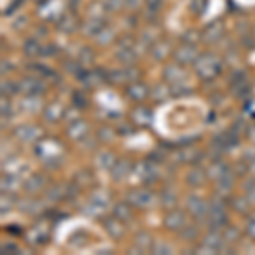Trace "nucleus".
<instances>
[{
    "label": "nucleus",
    "instance_id": "6",
    "mask_svg": "<svg viewBox=\"0 0 255 255\" xmlns=\"http://www.w3.org/2000/svg\"><path fill=\"white\" fill-rule=\"evenodd\" d=\"M162 2H163V0H145L146 7L150 10H158L160 5H162Z\"/></svg>",
    "mask_w": 255,
    "mask_h": 255
},
{
    "label": "nucleus",
    "instance_id": "4",
    "mask_svg": "<svg viewBox=\"0 0 255 255\" xmlns=\"http://www.w3.org/2000/svg\"><path fill=\"white\" fill-rule=\"evenodd\" d=\"M184 215H180V213H170V216L167 218V225L168 228H180V226H184Z\"/></svg>",
    "mask_w": 255,
    "mask_h": 255
},
{
    "label": "nucleus",
    "instance_id": "3",
    "mask_svg": "<svg viewBox=\"0 0 255 255\" xmlns=\"http://www.w3.org/2000/svg\"><path fill=\"white\" fill-rule=\"evenodd\" d=\"M221 34H223V27H221V24L220 22H215V24H211V26L208 27L206 32H204V39L208 41H211V43H215V41H218L221 38Z\"/></svg>",
    "mask_w": 255,
    "mask_h": 255
},
{
    "label": "nucleus",
    "instance_id": "5",
    "mask_svg": "<svg viewBox=\"0 0 255 255\" xmlns=\"http://www.w3.org/2000/svg\"><path fill=\"white\" fill-rule=\"evenodd\" d=\"M125 2L126 0H106V7H108L109 10H118L125 5Z\"/></svg>",
    "mask_w": 255,
    "mask_h": 255
},
{
    "label": "nucleus",
    "instance_id": "2",
    "mask_svg": "<svg viewBox=\"0 0 255 255\" xmlns=\"http://www.w3.org/2000/svg\"><path fill=\"white\" fill-rule=\"evenodd\" d=\"M174 56L179 63L184 65V63H187V61H192L196 58V51L192 49V46H180L179 49H175Z\"/></svg>",
    "mask_w": 255,
    "mask_h": 255
},
{
    "label": "nucleus",
    "instance_id": "1",
    "mask_svg": "<svg viewBox=\"0 0 255 255\" xmlns=\"http://www.w3.org/2000/svg\"><path fill=\"white\" fill-rule=\"evenodd\" d=\"M196 70L204 79H209L220 70V60L215 55H201L199 58H196Z\"/></svg>",
    "mask_w": 255,
    "mask_h": 255
}]
</instances>
